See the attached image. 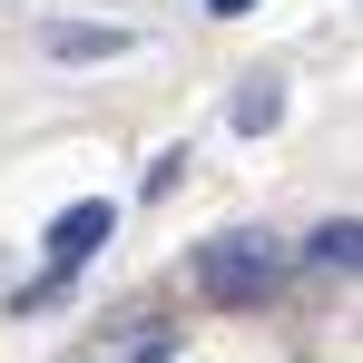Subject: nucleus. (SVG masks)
I'll return each mask as SVG.
<instances>
[{"label":"nucleus","instance_id":"f257e3e1","mask_svg":"<svg viewBox=\"0 0 363 363\" xmlns=\"http://www.w3.org/2000/svg\"><path fill=\"white\" fill-rule=\"evenodd\" d=\"M196 285L216 304H265L285 285V245L275 236H206L196 245Z\"/></svg>","mask_w":363,"mask_h":363},{"label":"nucleus","instance_id":"f03ea898","mask_svg":"<svg viewBox=\"0 0 363 363\" xmlns=\"http://www.w3.org/2000/svg\"><path fill=\"white\" fill-rule=\"evenodd\" d=\"M108 226H118V206H108V196H79V206H60V216H50V265H89V255H99V245H108Z\"/></svg>","mask_w":363,"mask_h":363},{"label":"nucleus","instance_id":"7ed1b4c3","mask_svg":"<svg viewBox=\"0 0 363 363\" xmlns=\"http://www.w3.org/2000/svg\"><path fill=\"white\" fill-rule=\"evenodd\" d=\"M40 50H50V60H118L128 30H108V20H50V30H40Z\"/></svg>","mask_w":363,"mask_h":363},{"label":"nucleus","instance_id":"20e7f679","mask_svg":"<svg viewBox=\"0 0 363 363\" xmlns=\"http://www.w3.org/2000/svg\"><path fill=\"white\" fill-rule=\"evenodd\" d=\"M275 118H285V79H275V69H255V79L236 89V138H265Z\"/></svg>","mask_w":363,"mask_h":363},{"label":"nucleus","instance_id":"39448f33","mask_svg":"<svg viewBox=\"0 0 363 363\" xmlns=\"http://www.w3.org/2000/svg\"><path fill=\"white\" fill-rule=\"evenodd\" d=\"M304 255H314V265H344V275H363V226H354V216H324V226L304 236Z\"/></svg>","mask_w":363,"mask_h":363},{"label":"nucleus","instance_id":"423d86ee","mask_svg":"<svg viewBox=\"0 0 363 363\" xmlns=\"http://www.w3.org/2000/svg\"><path fill=\"white\" fill-rule=\"evenodd\" d=\"M206 10H216V20H236V10H255V0H206Z\"/></svg>","mask_w":363,"mask_h":363}]
</instances>
